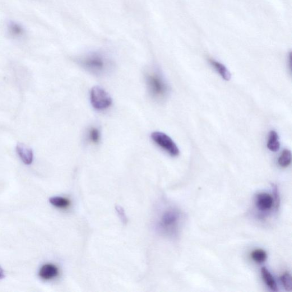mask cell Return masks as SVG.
<instances>
[{"label":"cell","instance_id":"obj_1","mask_svg":"<svg viewBox=\"0 0 292 292\" xmlns=\"http://www.w3.org/2000/svg\"><path fill=\"white\" fill-rule=\"evenodd\" d=\"M78 62L87 71L101 76L110 71L111 63L104 55L98 53H92L80 57Z\"/></svg>","mask_w":292,"mask_h":292},{"label":"cell","instance_id":"obj_2","mask_svg":"<svg viewBox=\"0 0 292 292\" xmlns=\"http://www.w3.org/2000/svg\"><path fill=\"white\" fill-rule=\"evenodd\" d=\"M145 78L148 92L152 98L157 101L165 99L169 89L161 74L156 70L150 69L146 73Z\"/></svg>","mask_w":292,"mask_h":292},{"label":"cell","instance_id":"obj_3","mask_svg":"<svg viewBox=\"0 0 292 292\" xmlns=\"http://www.w3.org/2000/svg\"><path fill=\"white\" fill-rule=\"evenodd\" d=\"M90 100L93 108L99 111L108 109L112 104L110 95L99 86H95L91 89Z\"/></svg>","mask_w":292,"mask_h":292},{"label":"cell","instance_id":"obj_4","mask_svg":"<svg viewBox=\"0 0 292 292\" xmlns=\"http://www.w3.org/2000/svg\"><path fill=\"white\" fill-rule=\"evenodd\" d=\"M151 139L156 145L165 151L170 156L175 157L179 155V150L175 143L166 134L161 132H154L151 134Z\"/></svg>","mask_w":292,"mask_h":292},{"label":"cell","instance_id":"obj_5","mask_svg":"<svg viewBox=\"0 0 292 292\" xmlns=\"http://www.w3.org/2000/svg\"><path fill=\"white\" fill-rule=\"evenodd\" d=\"M179 215L177 211L169 210L162 215L160 221V227L165 231L173 229L178 223Z\"/></svg>","mask_w":292,"mask_h":292},{"label":"cell","instance_id":"obj_6","mask_svg":"<svg viewBox=\"0 0 292 292\" xmlns=\"http://www.w3.org/2000/svg\"><path fill=\"white\" fill-rule=\"evenodd\" d=\"M59 275V269L54 264L48 263L42 266L39 275L41 279L45 281L53 280Z\"/></svg>","mask_w":292,"mask_h":292},{"label":"cell","instance_id":"obj_7","mask_svg":"<svg viewBox=\"0 0 292 292\" xmlns=\"http://www.w3.org/2000/svg\"><path fill=\"white\" fill-rule=\"evenodd\" d=\"M16 151L23 163L27 165L33 163L34 155L30 148L22 143H19L17 145Z\"/></svg>","mask_w":292,"mask_h":292},{"label":"cell","instance_id":"obj_8","mask_svg":"<svg viewBox=\"0 0 292 292\" xmlns=\"http://www.w3.org/2000/svg\"><path fill=\"white\" fill-rule=\"evenodd\" d=\"M274 203V199L270 194L262 193L256 198V205L259 210L267 211L271 209Z\"/></svg>","mask_w":292,"mask_h":292},{"label":"cell","instance_id":"obj_9","mask_svg":"<svg viewBox=\"0 0 292 292\" xmlns=\"http://www.w3.org/2000/svg\"><path fill=\"white\" fill-rule=\"evenodd\" d=\"M211 66L215 69V70L218 72L220 75L225 81L231 80V75L228 69L220 62L215 61L214 59H209L208 60Z\"/></svg>","mask_w":292,"mask_h":292},{"label":"cell","instance_id":"obj_10","mask_svg":"<svg viewBox=\"0 0 292 292\" xmlns=\"http://www.w3.org/2000/svg\"><path fill=\"white\" fill-rule=\"evenodd\" d=\"M261 272L263 279L269 288L272 291H277L278 288L276 282L271 273L269 272L266 267L262 268Z\"/></svg>","mask_w":292,"mask_h":292},{"label":"cell","instance_id":"obj_11","mask_svg":"<svg viewBox=\"0 0 292 292\" xmlns=\"http://www.w3.org/2000/svg\"><path fill=\"white\" fill-rule=\"evenodd\" d=\"M267 147L269 150L273 152H276L279 150L280 144L279 136L275 131H271L269 134Z\"/></svg>","mask_w":292,"mask_h":292},{"label":"cell","instance_id":"obj_12","mask_svg":"<svg viewBox=\"0 0 292 292\" xmlns=\"http://www.w3.org/2000/svg\"><path fill=\"white\" fill-rule=\"evenodd\" d=\"M49 202L52 206L59 209H66L71 205V202L68 199L60 197L51 198Z\"/></svg>","mask_w":292,"mask_h":292},{"label":"cell","instance_id":"obj_13","mask_svg":"<svg viewBox=\"0 0 292 292\" xmlns=\"http://www.w3.org/2000/svg\"><path fill=\"white\" fill-rule=\"evenodd\" d=\"M291 161V153L289 150H284L282 152L280 155L279 160H278V163L280 166L282 168H286L288 167Z\"/></svg>","mask_w":292,"mask_h":292},{"label":"cell","instance_id":"obj_14","mask_svg":"<svg viewBox=\"0 0 292 292\" xmlns=\"http://www.w3.org/2000/svg\"><path fill=\"white\" fill-rule=\"evenodd\" d=\"M251 257L254 262L262 263L266 261L267 254L263 249H256L251 253Z\"/></svg>","mask_w":292,"mask_h":292},{"label":"cell","instance_id":"obj_15","mask_svg":"<svg viewBox=\"0 0 292 292\" xmlns=\"http://www.w3.org/2000/svg\"><path fill=\"white\" fill-rule=\"evenodd\" d=\"M281 281L285 290L288 291H291V276L289 272H285L281 276Z\"/></svg>","mask_w":292,"mask_h":292},{"label":"cell","instance_id":"obj_16","mask_svg":"<svg viewBox=\"0 0 292 292\" xmlns=\"http://www.w3.org/2000/svg\"><path fill=\"white\" fill-rule=\"evenodd\" d=\"M100 132L98 128L94 127L90 129L89 138L92 143H94V144L99 143L100 140Z\"/></svg>","mask_w":292,"mask_h":292},{"label":"cell","instance_id":"obj_17","mask_svg":"<svg viewBox=\"0 0 292 292\" xmlns=\"http://www.w3.org/2000/svg\"><path fill=\"white\" fill-rule=\"evenodd\" d=\"M10 29L13 35H19L22 33L21 27L16 24H11Z\"/></svg>","mask_w":292,"mask_h":292},{"label":"cell","instance_id":"obj_18","mask_svg":"<svg viewBox=\"0 0 292 292\" xmlns=\"http://www.w3.org/2000/svg\"><path fill=\"white\" fill-rule=\"evenodd\" d=\"M117 210L119 215L121 216V217H120V218H121L123 220H126V217H125L124 211L122 209V208L119 207H118Z\"/></svg>","mask_w":292,"mask_h":292},{"label":"cell","instance_id":"obj_19","mask_svg":"<svg viewBox=\"0 0 292 292\" xmlns=\"http://www.w3.org/2000/svg\"><path fill=\"white\" fill-rule=\"evenodd\" d=\"M5 277V273L3 269L0 266V279H3Z\"/></svg>","mask_w":292,"mask_h":292}]
</instances>
